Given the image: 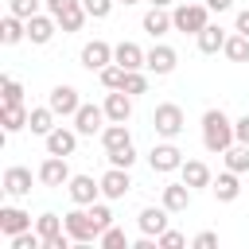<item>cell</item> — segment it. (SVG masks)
Returning a JSON list of instances; mask_svg holds the SVG:
<instances>
[{"mask_svg":"<svg viewBox=\"0 0 249 249\" xmlns=\"http://www.w3.org/2000/svg\"><path fill=\"white\" fill-rule=\"evenodd\" d=\"M202 144L210 152H226L233 144V124H230V117L222 109H206L202 113Z\"/></svg>","mask_w":249,"mask_h":249,"instance_id":"1","label":"cell"},{"mask_svg":"<svg viewBox=\"0 0 249 249\" xmlns=\"http://www.w3.org/2000/svg\"><path fill=\"white\" fill-rule=\"evenodd\" d=\"M47 8H51V16H54L66 31H78V27H82V19L89 16L82 0H47Z\"/></svg>","mask_w":249,"mask_h":249,"instance_id":"2","label":"cell"},{"mask_svg":"<svg viewBox=\"0 0 249 249\" xmlns=\"http://www.w3.org/2000/svg\"><path fill=\"white\" fill-rule=\"evenodd\" d=\"M152 124H156L160 136H179V132H183V109H179L175 101H163V105H156Z\"/></svg>","mask_w":249,"mask_h":249,"instance_id":"3","label":"cell"},{"mask_svg":"<svg viewBox=\"0 0 249 249\" xmlns=\"http://www.w3.org/2000/svg\"><path fill=\"white\" fill-rule=\"evenodd\" d=\"M171 19H175L179 31H195V35H198V31L206 27V8H202V4H183Z\"/></svg>","mask_w":249,"mask_h":249,"instance_id":"4","label":"cell"},{"mask_svg":"<svg viewBox=\"0 0 249 249\" xmlns=\"http://www.w3.org/2000/svg\"><path fill=\"white\" fill-rule=\"evenodd\" d=\"M148 160H152V171H175V167L183 163V152H179L175 144H156Z\"/></svg>","mask_w":249,"mask_h":249,"instance_id":"5","label":"cell"},{"mask_svg":"<svg viewBox=\"0 0 249 249\" xmlns=\"http://www.w3.org/2000/svg\"><path fill=\"white\" fill-rule=\"evenodd\" d=\"M128 187H132V179H128V167H117V163H113V167L101 175V191H105L109 198H121Z\"/></svg>","mask_w":249,"mask_h":249,"instance_id":"6","label":"cell"},{"mask_svg":"<svg viewBox=\"0 0 249 249\" xmlns=\"http://www.w3.org/2000/svg\"><path fill=\"white\" fill-rule=\"evenodd\" d=\"M109 58H113V47H109V43H101V39H93V43H86V47H82V62H86L89 70L109 66Z\"/></svg>","mask_w":249,"mask_h":249,"instance_id":"7","label":"cell"},{"mask_svg":"<svg viewBox=\"0 0 249 249\" xmlns=\"http://www.w3.org/2000/svg\"><path fill=\"white\" fill-rule=\"evenodd\" d=\"M74 121H78V132H86V136H93V132H101V121H105V109H97V105H78V113H74Z\"/></svg>","mask_w":249,"mask_h":249,"instance_id":"8","label":"cell"},{"mask_svg":"<svg viewBox=\"0 0 249 249\" xmlns=\"http://www.w3.org/2000/svg\"><path fill=\"white\" fill-rule=\"evenodd\" d=\"M39 179L47 183V187H62V183H70V171H66V160L62 156H51L43 167H39Z\"/></svg>","mask_w":249,"mask_h":249,"instance_id":"9","label":"cell"},{"mask_svg":"<svg viewBox=\"0 0 249 249\" xmlns=\"http://www.w3.org/2000/svg\"><path fill=\"white\" fill-rule=\"evenodd\" d=\"M66 233H70L74 241H89L97 230H93V218H89V214H82V210H70V214H66Z\"/></svg>","mask_w":249,"mask_h":249,"instance_id":"10","label":"cell"},{"mask_svg":"<svg viewBox=\"0 0 249 249\" xmlns=\"http://www.w3.org/2000/svg\"><path fill=\"white\" fill-rule=\"evenodd\" d=\"M47 105H51L54 113H78V89H74V86H54Z\"/></svg>","mask_w":249,"mask_h":249,"instance_id":"11","label":"cell"},{"mask_svg":"<svg viewBox=\"0 0 249 249\" xmlns=\"http://www.w3.org/2000/svg\"><path fill=\"white\" fill-rule=\"evenodd\" d=\"M74 144H78V136H74L70 128H51V132H47V152H51V156H70Z\"/></svg>","mask_w":249,"mask_h":249,"instance_id":"12","label":"cell"},{"mask_svg":"<svg viewBox=\"0 0 249 249\" xmlns=\"http://www.w3.org/2000/svg\"><path fill=\"white\" fill-rule=\"evenodd\" d=\"M128 113H132L128 93H124V89H113V93L105 97V117H109V121H128Z\"/></svg>","mask_w":249,"mask_h":249,"instance_id":"13","label":"cell"},{"mask_svg":"<svg viewBox=\"0 0 249 249\" xmlns=\"http://www.w3.org/2000/svg\"><path fill=\"white\" fill-rule=\"evenodd\" d=\"M144 58H148V54H144L136 43H121V47L113 51V62H121L124 70H140V66H144Z\"/></svg>","mask_w":249,"mask_h":249,"instance_id":"14","label":"cell"},{"mask_svg":"<svg viewBox=\"0 0 249 249\" xmlns=\"http://www.w3.org/2000/svg\"><path fill=\"white\" fill-rule=\"evenodd\" d=\"M144 66H152L156 74H171L175 70V51L171 47H152L148 58H144Z\"/></svg>","mask_w":249,"mask_h":249,"instance_id":"15","label":"cell"},{"mask_svg":"<svg viewBox=\"0 0 249 249\" xmlns=\"http://www.w3.org/2000/svg\"><path fill=\"white\" fill-rule=\"evenodd\" d=\"M4 191L8 195H27L31 191V171L27 167H8L4 171Z\"/></svg>","mask_w":249,"mask_h":249,"instance_id":"16","label":"cell"},{"mask_svg":"<svg viewBox=\"0 0 249 249\" xmlns=\"http://www.w3.org/2000/svg\"><path fill=\"white\" fill-rule=\"evenodd\" d=\"M101 144H105V152H117V148L132 144V140H128V128H124V121H113L109 128H101Z\"/></svg>","mask_w":249,"mask_h":249,"instance_id":"17","label":"cell"},{"mask_svg":"<svg viewBox=\"0 0 249 249\" xmlns=\"http://www.w3.org/2000/svg\"><path fill=\"white\" fill-rule=\"evenodd\" d=\"M187 202H191V187L187 183H167L163 187V206L167 210H187Z\"/></svg>","mask_w":249,"mask_h":249,"instance_id":"18","label":"cell"},{"mask_svg":"<svg viewBox=\"0 0 249 249\" xmlns=\"http://www.w3.org/2000/svg\"><path fill=\"white\" fill-rule=\"evenodd\" d=\"M97 187H101V183H93L89 175H74V179H70V198H74V202H93Z\"/></svg>","mask_w":249,"mask_h":249,"instance_id":"19","label":"cell"},{"mask_svg":"<svg viewBox=\"0 0 249 249\" xmlns=\"http://www.w3.org/2000/svg\"><path fill=\"white\" fill-rule=\"evenodd\" d=\"M27 214L23 210H16V206H0V230L4 233H19V230H27Z\"/></svg>","mask_w":249,"mask_h":249,"instance_id":"20","label":"cell"},{"mask_svg":"<svg viewBox=\"0 0 249 249\" xmlns=\"http://www.w3.org/2000/svg\"><path fill=\"white\" fill-rule=\"evenodd\" d=\"M171 23H175V19H171V16L163 12V4H156V8H152V12L144 16V31H148V35H163V31H167Z\"/></svg>","mask_w":249,"mask_h":249,"instance_id":"21","label":"cell"},{"mask_svg":"<svg viewBox=\"0 0 249 249\" xmlns=\"http://www.w3.org/2000/svg\"><path fill=\"white\" fill-rule=\"evenodd\" d=\"M51 35H54V23H51L47 16H39V12H35V16L27 19V39H31V43H47Z\"/></svg>","mask_w":249,"mask_h":249,"instance_id":"22","label":"cell"},{"mask_svg":"<svg viewBox=\"0 0 249 249\" xmlns=\"http://www.w3.org/2000/svg\"><path fill=\"white\" fill-rule=\"evenodd\" d=\"M183 183H187V187H206V183H210V167H206L202 160L183 163Z\"/></svg>","mask_w":249,"mask_h":249,"instance_id":"23","label":"cell"},{"mask_svg":"<svg viewBox=\"0 0 249 249\" xmlns=\"http://www.w3.org/2000/svg\"><path fill=\"white\" fill-rule=\"evenodd\" d=\"M163 226H167V206L163 210H156V206L140 210V230L144 233H163Z\"/></svg>","mask_w":249,"mask_h":249,"instance_id":"24","label":"cell"},{"mask_svg":"<svg viewBox=\"0 0 249 249\" xmlns=\"http://www.w3.org/2000/svg\"><path fill=\"white\" fill-rule=\"evenodd\" d=\"M198 47H202L206 54L222 51V47H226V31H222V27H210V23H206V27L198 31Z\"/></svg>","mask_w":249,"mask_h":249,"instance_id":"25","label":"cell"},{"mask_svg":"<svg viewBox=\"0 0 249 249\" xmlns=\"http://www.w3.org/2000/svg\"><path fill=\"white\" fill-rule=\"evenodd\" d=\"M27 117H31V113H23V105H4V109H0V124H4L8 132L23 128V124H27Z\"/></svg>","mask_w":249,"mask_h":249,"instance_id":"26","label":"cell"},{"mask_svg":"<svg viewBox=\"0 0 249 249\" xmlns=\"http://www.w3.org/2000/svg\"><path fill=\"white\" fill-rule=\"evenodd\" d=\"M210 191H214V195H218L222 202H233V198H237V175H233V171H226V175H218Z\"/></svg>","mask_w":249,"mask_h":249,"instance_id":"27","label":"cell"},{"mask_svg":"<svg viewBox=\"0 0 249 249\" xmlns=\"http://www.w3.org/2000/svg\"><path fill=\"white\" fill-rule=\"evenodd\" d=\"M124 78H128V70H124L121 62L101 66V86H105V89H124Z\"/></svg>","mask_w":249,"mask_h":249,"instance_id":"28","label":"cell"},{"mask_svg":"<svg viewBox=\"0 0 249 249\" xmlns=\"http://www.w3.org/2000/svg\"><path fill=\"white\" fill-rule=\"evenodd\" d=\"M222 51H226L233 62H245V58H249V35H241V31H237V35H230Z\"/></svg>","mask_w":249,"mask_h":249,"instance_id":"29","label":"cell"},{"mask_svg":"<svg viewBox=\"0 0 249 249\" xmlns=\"http://www.w3.org/2000/svg\"><path fill=\"white\" fill-rule=\"evenodd\" d=\"M27 35V23H19V16H8L4 23H0V39L4 43H19Z\"/></svg>","mask_w":249,"mask_h":249,"instance_id":"30","label":"cell"},{"mask_svg":"<svg viewBox=\"0 0 249 249\" xmlns=\"http://www.w3.org/2000/svg\"><path fill=\"white\" fill-rule=\"evenodd\" d=\"M51 121H54V109H51V105H47V109H31V117H27V124H31V132H43V136H47V132L54 128Z\"/></svg>","mask_w":249,"mask_h":249,"instance_id":"31","label":"cell"},{"mask_svg":"<svg viewBox=\"0 0 249 249\" xmlns=\"http://www.w3.org/2000/svg\"><path fill=\"white\" fill-rule=\"evenodd\" d=\"M226 163H230V171H245V167H249V144L226 148Z\"/></svg>","mask_w":249,"mask_h":249,"instance_id":"32","label":"cell"},{"mask_svg":"<svg viewBox=\"0 0 249 249\" xmlns=\"http://www.w3.org/2000/svg\"><path fill=\"white\" fill-rule=\"evenodd\" d=\"M0 97H4V105H19V101H23L19 82H16V78H4V82H0Z\"/></svg>","mask_w":249,"mask_h":249,"instance_id":"33","label":"cell"},{"mask_svg":"<svg viewBox=\"0 0 249 249\" xmlns=\"http://www.w3.org/2000/svg\"><path fill=\"white\" fill-rule=\"evenodd\" d=\"M62 226H66V222H58L54 214H43V218H39V233H43V245H47L51 237H58V233H62Z\"/></svg>","mask_w":249,"mask_h":249,"instance_id":"34","label":"cell"},{"mask_svg":"<svg viewBox=\"0 0 249 249\" xmlns=\"http://www.w3.org/2000/svg\"><path fill=\"white\" fill-rule=\"evenodd\" d=\"M89 218H93V230H97V233H105V230H109V222H113V214H109V206H101V202H93V210H89Z\"/></svg>","mask_w":249,"mask_h":249,"instance_id":"35","label":"cell"},{"mask_svg":"<svg viewBox=\"0 0 249 249\" xmlns=\"http://www.w3.org/2000/svg\"><path fill=\"white\" fill-rule=\"evenodd\" d=\"M43 245V233H12V249H39Z\"/></svg>","mask_w":249,"mask_h":249,"instance_id":"36","label":"cell"},{"mask_svg":"<svg viewBox=\"0 0 249 249\" xmlns=\"http://www.w3.org/2000/svg\"><path fill=\"white\" fill-rule=\"evenodd\" d=\"M148 89V78L140 74V70H128V78H124V93H144Z\"/></svg>","mask_w":249,"mask_h":249,"instance_id":"37","label":"cell"},{"mask_svg":"<svg viewBox=\"0 0 249 249\" xmlns=\"http://www.w3.org/2000/svg\"><path fill=\"white\" fill-rule=\"evenodd\" d=\"M101 245H105V249H121V245H128V237H124L121 230H113V226H109V230L101 233Z\"/></svg>","mask_w":249,"mask_h":249,"instance_id":"38","label":"cell"},{"mask_svg":"<svg viewBox=\"0 0 249 249\" xmlns=\"http://www.w3.org/2000/svg\"><path fill=\"white\" fill-rule=\"evenodd\" d=\"M35 8H39V0H12V16H19V19H31Z\"/></svg>","mask_w":249,"mask_h":249,"instance_id":"39","label":"cell"},{"mask_svg":"<svg viewBox=\"0 0 249 249\" xmlns=\"http://www.w3.org/2000/svg\"><path fill=\"white\" fill-rule=\"evenodd\" d=\"M109 160H113L117 167H128V163L136 160V152H132V144H124V148H117V152H109Z\"/></svg>","mask_w":249,"mask_h":249,"instance_id":"40","label":"cell"},{"mask_svg":"<svg viewBox=\"0 0 249 249\" xmlns=\"http://www.w3.org/2000/svg\"><path fill=\"white\" fill-rule=\"evenodd\" d=\"M187 237L183 233H175V230H163V233H156V245H163V249H175V245H183Z\"/></svg>","mask_w":249,"mask_h":249,"instance_id":"41","label":"cell"},{"mask_svg":"<svg viewBox=\"0 0 249 249\" xmlns=\"http://www.w3.org/2000/svg\"><path fill=\"white\" fill-rule=\"evenodd\" d=\"M82 4H86V12H89V16H105L113 0H82Z\"/></svg>","mask_w":249,"mask_h":249,"instance_id":"42","label":"cell"},{"mask_svg":"<svg viewBox=\"0 0 249 249\" xmlns=\"http://www.w3.org/2000/svg\"><path fill=\"white\" fill-rule=\"evenodd\" d=\"M191 245H195V249H210V245H218V233H198Z\"/></svg>","mask_w":249,"mask_h":249,"instance_id":"43","label":"cell"},{"mask_svg":"<svg viewBox=\"0 0 249 249\" xmlns=\"http://www.w3.org/2000/svg\"><path fill=\"white\" fill-rule=\"evenodd\" d=\"M233 136H237L241 144H249V117H241V121L233 124Z\"/></svg>","mask_w":249,"mask_h":249,"instance_id":"44","label":"cell"},{"mask_svg":"<svg viewBox=\"0 0 249 249\" xmlns=\"http://www.w3.org/2000/svg\"><path fill=\"white\" fill-rule=\"evenodd\" d=\"M237 31H241V35H249V8H245V12H237Z\"/></svg>","mask_w":249,"mask_h":249,"instance_id":"45","label":"cell"},{"mask_svg":"<svg viewBox=\"0 0 249 249\" xmlns=\"http://www.w3.org/2000/svg\"><path fill=\"white\" fill-rule=\"evenodd\" d=\"M230 4H233V0H206V8H210V12H226Z\"/></svg>","mask_w":249,"mask_h":249,"instance_id":"46","label":"cell"},{"mask_svg":"<svg viewBox=\"0 0 249 249\" xmlns=\"http://www.w3.org/2000/svg\"><path fill=\"white\" fill-rule=\"evenodd\" d=\"M152 4H167V0H152Z\"/></svg>","mask_w":249,"mask_h":249,"instance_id":"47","label":"cell"},{"mask_svg":"<svg viewBox=\"0 0 249 249\" xmlns=\"http://www.w3.org/2000/svg\"><path fill=\"white\" fill-rule=\"evenodd\" d=\"M124 4H136V0H124Z\"/></svg>","mask_w":249,"mask_h":249,"instance_id":"48","label":"cell"}]
</instances>
